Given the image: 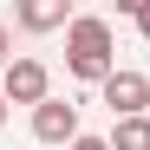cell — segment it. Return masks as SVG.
I'll return each instance as SVG.
<instances>
[{"mask_svg":"<svg viewBox=\"0 0 150 150\" xmlns=\"http://www.w3.org/2000/svg\"><path fill=\"white\" fill-rule=\"evenodd\" d=\"M65 65H72V79L79 85H105L117 59H111V20H98V13H79L65 26Z\"/></svg>","mask_w":150,"mask_h":150,"instance_id":"obj_1","label":"cell"},{"mask_svg":"<svg viewBox=\"0 0 150 150\" xmlns=\"http://www.w3.org/2000/svg\"><path fill=\"white\" fill-rule=\"evenodd\" d=\"M0 98H7V105H46V98H52V72H46L39 59H13L7 72H0Z\"/></svg>","mask_w":150,"mask_h":150,"instance_id":"obj_2","label":"cell"},{"mask_svg":"<svg viewBox=\"0 0 150 150\" xmlns=\"http://www.w3.org/2000/svg\"><path fill=\"white\" fill-rule=\"evenodd\" d=\"M105 105H111V117H150V79L144 72H131V65H117L105 85Z\"/></svg>","mask_w":150,"mask_h":150,"instance_id":"obj_3","label":"cell"},{"mask_svg":"<svg viewBox=\"0 0 150 150\" xmlns=\"http://www.w3.org/2000/svg\"><path fill=\"white\" fill-rule=\"evenodd\" d=\"M33 137L39 144H79V105H65V98H46V105L33 111Z\"/></svg>","mask_w":150,"mask_h":150,"instance_id":"obj_4","label":"cell"},{"mask_svg":"<svg viewBox=\"0 0 150 150\" xmlns=\"http://www.w3.org/2000/svg\"><path fill=\"white\" fill-rule=\"evenodd\" d=\"M13 20H20V26H26V33H59V26H72V20H79V13H72L65 0H26V7H20Z\"/></svg>","mask_w":150,"mask_h":150,"instance_id":"obj_5","label":"cell"},{"mask_svg":"<svg viewBox=\"0 0 150 150\" xmlns=\"http://www.w3.org/2000/svg\"><path fill=\"white\" fill-rule=\"evenodd\" d=\"M111 150H150V117H117L111 124Z\"/></svg>","mask_w":150,"mask_h":150,"instance_id":"obj_6","label":"cell"},{"mask_svg":"<svg viewBox=\"0 0 150 150\" xmlns=\"http://www.w3.org/2000/svg\"><path fill=\"white\" fill-rule=\"evenodd\" d=\"M124 13H131V20H137V33L150 39V0H124Z\"/></svg>","mask_w":150,"mask_h":150,"instance_id":"obj_7","label":"cell"},{"mask_svg":"<svg viewBox=\"0 0 150 150\" xmlns=\"http://www.w3.org/2000/svg\"><path fill=\"white\" fill-rule=\"evenodd\" d=\"M13 65V39H7V26H0V72Z\"/></svg>","mask_w":150,"mask_h":150,"instance_id":"obj_8","label":"cell"},{"mask_svg":"<svg viewBox=\"0 0 150 150\" xmlns=\"http://www.w3.org/2000/svg\"><path fill=\"white\" fill-rule=\"evenodd\" d=\"M72 150H111V137H79Z\"/></svg>","mask_w":150,"mask_h":150,"instance_id":"obj_9","label":"cell"},{"mask_svg":"<svg viewBox=\"0 0 150 150\" xmlns=\"http://www.w3.org/2000/svg\"><path fill=\"white\" fill-rule=\"evenodd\" d=\"M0 124H7V98H0Z\"/></svg>","mask_w":150,"mask_h":150,"instance_id":"obj_10","label":"cell"}]
</instances>
